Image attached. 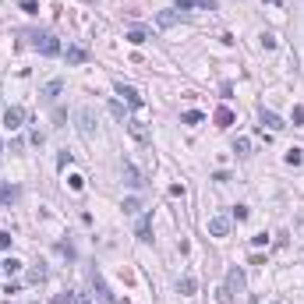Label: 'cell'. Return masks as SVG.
<instances>
[{
  "instance_id": "cell-20",
  "label": "cell",
  "mask_w": 304,
  "mask_h": 304,
  "mask_svg": "<svg viewBox=\"0 0 304 304\" xmlns=\"http://www.w3.org/2000/svg\"><path fill=\"white\" fill-rule=\"evenodd\" d=\"M216 124H220V128H230V124H233V113H230L227 106H220V110H216Z\"/></svg>"
},
{
  "instance_id": "cell-9",
  "label": "cell",
  "mask_w": 304,
  "mask_h": 304,
  "mask_svg": "<svg viewBox=\"0 0 304 304\" xmlns=\"http://www.w3.org/2000/svg\"><path fill=\"white\" fill-rule=\"evenodd\" d=\"M18 198H21V191H18L14 184H4V180H0V205H14Z\"/></svg>"
},
{
  "instance_id": "cell-10",
  "label": "cell",
  "mask_w": 304,
  "mask_h": 304,
  "mask_svg": "<svg viewBox=\"0 0 304 304\" xmlns=\"http://www.w3.org/2000/svg\"><path fill=\"white\" fill-rule=\"evenodd\" d=\"M209 233H212V237H227L230 233V220L227 216H212V220H209Z\"/></svg>"
},
{
  "instance_id": "cell-18",
  "label": "cell",
  "mask_w": 304,
  "mask_h": 304,
  "mask_svg": "<svg viewBox=\"0 0 304 304\" xmlns=\"http://www.w3.org/2000/svg\"><path fill=\"white\" fill-rule=\"evenodd\" d=\"M233 152H237L240 159H248V156H251V142H248V138H233Z\"/></svg>"
},
{
  "instance_id": "cell-17",
  "label": "cell",
  "mask_w": 304,
  "mask_h": 304,
  "mask_svg": "<svg viewBox=\"0 0 304 304\" xmlns=\"http://www.w3.org/2000/svg\"><path fill=\"white\" fill-rule=\"evenodd\" d=\"M202 120H205L202 110H188V113H180V124H191V128H195V124H202Z\"/></svg>"
},
{
  "instance_id": "cell-19",
  "label": "cell",
  "mask_w": 304,
  "mask_h": 304,
  "mask_svg": "<svg viewBox=\"0 0 304 304\" xmlns=\"http://www.w3.org/2000/svg\"><path fill=\"white\" fill-rule=\"evenodd\" d=\"M124 39H128V43H135V46H142V43L149 39V32H145V28H131V32L124 36Z\"/></svg>"
},
{
  "instance_id": "cell-8",
  "label": "cell",
  "mask_w": 304,
  "mask_h": 304,
  "mask_svg": "<svg viewBox=\"0 0 304 304\" xmlns=\"http://www.w3.org/2000/svg\"><path fill=\"white\" fill-rule=\"evenodd\" d=\"M227 290L230 294H240V290H244V269H240V265H233L227 272Z\"/></svg>"
},
{
  "instance_id": "cell-5",
  "label": "cell",
  "mask_w": 304,
  "mask_h": 304,
  "mask_svg": "<svg viewBox=\"0 0 304 304\" xmlns=\"http://www.w3.org/2000/svg\"><path fill=\"white\" fill-rule=\"evenodd\" d=\"M21 124H25V110H21V106H7V110H4V128H7V131H18Z\"/></svg>"
},
{
  "instance_id": "cell-11",
  "label": "cell",
  "mask_w": 304,
  "mask_h": 304,
  "mask_svg": "<svg viewBox=\"0 0 304 304\" xmlns=\"http://www.w3.org/2000/svg\"><path fill=\"white\" fill-rule=\"evenodd\" d=\"M177 21H180L177 11H159V14H156V25H159V28H173Z\"/></svg>"
},
{
  "instance_id": "cell-6",
  "label": "cell",
  "mask_w": 304,
  "mask_h": 304,
  "mask_svg": "<svg viewBox=\"0 0 304 304\" xmlns=\"http://www.w3.org/2000/svg\"><path fill=\"white\" fill-rule=\"evenodd\" d=\"M258 120H262V128H269V131H283V128H287V120H283L280 113H272V110H265V106L258 110Z\"/></svg>"
},
{
  "instance_id": "cell-29",
  "label": "cell",
  "mask_w": 304,
  "mask_h": 304,
  "mask_svg": "<svg viewBox=\"0 0 304 304\" xmlns=\"http://www.w3.org/2000/svg\"><path fill=\"white\" fill-rule=\"evenodd\" d=\"M68 184H71V191H81V188H85V180H81L78 173H75V177H68Z\"/></svg>"
},
{
  "instance_id": "cell-3",
  "label": "cell",
  "mask_w": 304,
  "mask_h": 304,
  "mask_svg": "<svg viewBox=\"0 0 304 304\" xmlns=\"http://www.w3.org/2000/svg\"><path fill=\"white\" fill-rule=\"evenodd\" d=\"M78 135L81 138H92L96 135V110L92 106H81L78 110Z\"/></svg>"
},
{
  "instance_id": "cell-26",
  "label": "cell",
  "mask_w": 304,
  "mask_h": 304,
  "mask_svg": "<svg viewBox=\"0 0 304 304\" xmlns=\"http://www.w3.org/2000/svg\"><path fill=\"white\" fill-rule=\"evenodd\" d=\"M71 163H75V156H71L68 149H64L60 156H57V166H60V170H64V166H71Z\"/></svg>"
},
{
  "instance_id": "cell-32",
  "label": "cell",
  "mask_w": 304,
  "mask_h": 304,
  "mask_svg": "<svg viewBox=\"0 0 304 304\" xmlns=\"http://www.w3.org/2000/svg\"><path fill=\"white\" fill-rule=\"evenodd\" d=\"M216 301H220V304H230V290H227V287H223V290L216 294Z\"/></svg>"
},
{
  "instance_id": "cell-33",
  "label": "cell",
  "mask_w": 304,
  "mask_h": 304,
  "mask_svg": "<svg viewBox=\"0 0 304 304\" xmlns=\"http://www.w3.org/2000/svg\"><path fill=\"white\" fill-rule=\"evenodd\" d=\"M188 7H195V0H177V11H188Z\"/></svg>"
},
{
  "instance_id": "cell-31",
  "label": "cell",
  "mask_w": 304,
  "mask_h": 304,
  "mask_svg": "<svg viewBox=\"0 0 304 304\" xmlns=\"http://www.w3.org/2000/svg\"><path fill=\"white\" fill-rule=\"evenodd\" d=\"M11 240H14V237L4 230V233H0V251H7V248H11Z\"/></svg>"
},
{
  "instance_id": "cell-7",
  "label": "cell",
  "mask_w": 304,
  "mask_h": 304,
  "mask_svg": "<svg viewBox=\"0 0 304 304\" xmlns=\"http://www.w3.org/2000/svg\"><path fill=\"white\" fill-rule=\"evenodd\" d=\"M117 96H124V103H128V106H135V110L142 106V92H138L135 85H124V81H117Z\"/></svg>"
},
{
  "instance_id": "cell-30",
  "label": "cell",
  "mask_w": 304,
  "mask_h": 304,
  "mask_svg": "<svg viewBox=\"0 0 304 304\" xmlns=\"http://www.w3.org/2000/svg\"><path fill=\"white\" fill-rule=\"evenodd\" d=\"M304 124V106H294V128H301Z\"/></svg>"
},
{
  "instance_id": "cell-35",
  "label": "cell",
  "mask_w": 304,
  "mask_h": 304,
  "mask_svg": "<svg viewBox=\"0 0 304 304\" xmlns=\"http://www.w3.org/2000/svg\"><path fill=\"white\" fill-rule=\"evenodd\" d=\"M272 304H280V301H272Z\"/></svg>"
},
{
  "instance_id": "cell-14",
  "label": "cell",
  "mask_w": 304,
  "mask_h": 304,
  "mask_svg": "<svg viewBox=\"0 0 304 304\" xmlns=\"http://www.w3.org/2000/svg\"><path fill=\"white\" fill-rule=\"evenodd\" d=\"M138 240H142V244H149V240H152V216H149V212L138 220Z\"/></svg>"
},
{
  "instance_id": "cell-27",
  "label": "cell",
  "mask_w": 304,
  "mask_h": 304,
  "mask_svg": "<svg viewBox=\"0 0 304 304\" xmlns=\"http://www.w3.org/2000/svg\"><path fill=\"white\" fill-rule=\"evenodd\" d=\"M233 220L244 223V220H248V205H233Z\"/></svg>"
},
{
  "instance_id": "cell-23",
  "label": "cell",
  "mask_w": 304,
  "mask_h": 304,
  "mask_svg": "<svg viewBox=\"0 0 304 304\" xmlns=\"http://www.w3.org/2000/svg\"><path fill=\"white\" fill-rule=\"evenodd\" d=\"M301 149H287V163H290V166H301Z\"/></svg>"
},
{
  "instance_id": "cell-34",
  "label": "cell",
  "mask_w": 304,
  "mask_h": 304,
  "mask_svg": "<svg viewBox=\"0 0 304 304\" xmlns=\"http://www.w3.org/2000/svg\"><path fill=\"white\" fill-rule=\"evenodd\" d=\"M0 152H4V145H0Z\"/></svg>"
},
{
  "instance_id": "cell-21",
  "label": "cell",
  "mask_w": 304,
  "mask_h": 304,
  "mask_svg": "<svg viewBox=\"0 0 304 304\" xmlns=\"http://www.w3.org/2000/svg\"><path fill=\"white\" fill-rule=\"evenodd\" d=\"M120 209H124L128 216H138V212H142V202H138V198H124V205H120Z\"/></svg>"
},
{
  "instance_id": "cell-16",
  "label": "cell",
  "mask_w": 304,
  "mask_h": 304,
  "mask_svg": "<svg viewBox=\"0 0 304 304\" xmlns=\"http://www.w3.org/2000/svg\"><path fill=\"white\" fill-rule=\"evenodd\" d=\"M177 290H180L184 297H191V294L198 290V283H195V276H184V280H177Z\"/></svg>"
},
{
  "instance_id": "cell-15",
  "label": "cell",
  "mask_w": 304,
  "mask_h": 304,
  "mask_svg": "<svg viewBox=\"0 0 304 304\" xmlns=\"http://www.w3.org/2000/svg\"><path fill=\"white\" fill-rule=\"evenodd\" d=\"M64 57H68V64H85V60H88V50H85V46H68Z\"/></svg>"
},
{
  "instance_id": "cell-13",
  "label": "cell",
  "mask_w": 304,
  "mask_h": 304,
  "mask_svg": "<svg viewBox=\"0 0 304 304\" xmlns=\"http://www.w3.org/2000/svg\"><path fill=\"white\" fill-rule=\"evenodd\" d=\"M124 124H128V131H131V135H135V138H138L142 145H149V142H152V138H149V131H145V124H138V120H124Z\"/></svg>"
},
{
  "instance_id": "cell-12",
  "label": "cell",
  "mask_w": 304,
  "mask_h": 304,
  "mask_svg": "<svg viewBox=\"0 0 304 304\" xmlns=\"http://www.w3.org/2000/svg\"><path fill=\"white\" fill-rule=\"evenodd\" d=\"M60 92H64V81L57 78V81H50V85H43V92H39V96H43L46 103H53V99H57Z\"/></svg>"
},
{
  "instance_id": "cell-2",
  "label": "cell",
  "mask_w": 304,
  "mask_h": 304,
  "mask_svg": "<svg viewBox=\"0 0 304 304\" xmlns=\"http://www.w3.org/2000/svg\"><path fill=\"white\" fill-rule=\"evenodd\" d=\"M88 280H92V290H96V297H99L103 304H128V301H117V297L110 294V287H106V280H103V272H99V269H92V272H88Z\"/></svg>"
},
{
  "instance_id": "cell-25",
  "label": "cell",
  "mask_w": 304,
  "mask_h": 304,
  "mask_svg": "<svg viewBox=\"0 0 304 304\" xmlns=\"http://www.w3.org/2000/svg\"><path fill=\"white\" fill-rule=\"evenodd\" d=\"M43 280H46V269H43V265H39V269H32V272H28V283H43Z\"/></svg>"
},
{
  "instance_id": "cell-4",
  "label": "cell",
  "mask_w": 304,
  "mask_h": 304,
  "mask_svg": "<svg viewBox=\"0 0 304 304\" xmlns=\"http://www.w3.org/2000/svg\"><path fill=\"white\" fill-rule=\"evenodd\" d=\"M120 177H124V184H128V188H135V191H142V188H145V177H142V170H138L135 163H124V166H120Z\"/></svg>"
},
{
  "instance_id": "cell-24",
  "label": "cell",
  "mask_w": 304,
  "mask_h": 304,
  "mask_svg": "<svg viewBox=\"0 0 304 304\" xmlns=\"http://www.w3.org/2000/svg\"><path fill=\"white\" fill-rule=\"evenodd\" d=\"M110 113H113V117H117V120H128V113H124V106H120V103H117V99H113V103H110Z\"/></svg>"
},
{
  "instance_id": "cell-1",
  "label": "cell",
  "mask_w": 304,
  "mask_h": 304,
  "mask_svg": "<svg viewBox=\"0 0 304 304\" xmlns=\"http://www.w3.org/2000/svg\"><path fill=\"white\" fill-rule=\"evenodd\" d=\"M28 43H32V50H39L43 57H57L60 53V43H57V36L53 32H28Z\"/></svg>"
},
{
  "instance_id": "cell-28",
  "label": "cell",
  "mask_w": 304,
  "mask_h": 304,
  "mask_svg": "<svg viewBox=\"0 0 304 304\" xmlns=\"http://www.w3.org/2000/svg\"><path fill=\"white\" fill-rule=\"evenodd\" d=\"M262 46L272 50V46H276V36H272V32H262Z\"/></svg>"
},
{
  "instance_id": "cell-22",
  "label": "cell",
  "mask_w": 304,
  "mask_h": 304,
  "mask_svg": "<svg viewBox=\"0 0 304 304\" xmlns=\"http://www.w3.org/2000/svg\"><path fill=\"white\" fill-rule=\"evenodd\" d=\"M18 269H21V262H18V258H7V262H0V272H7V276H14Z\"/></svg>"
}]
</instances>
